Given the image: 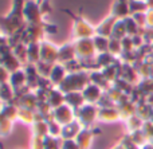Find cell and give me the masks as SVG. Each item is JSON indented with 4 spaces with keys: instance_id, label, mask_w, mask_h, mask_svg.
<instances>
[{
    "instance_id": "f6af8a7d",
    "label": "cell",
    "mask_w": 153,
    "mask_h": 149,
    "mask_svg": "<svg viewBox=\"0 0 153 149\" xmlns=\"http://www.w3.org/2000/svg\"><path fill=\"white\" fill-rule=\"evenodd\" d=\"M111 149H125V148H124V145H122L121 142H118V144H116Z\"/></svg>"
},
{
    "instance_id": "52a82bcc",
    "label": "cell",
    "mask_w": 153,
    "mask_h": 149,
    "mask_svg": "<svg viewBox=\"0 0 153 149\" xmlns=\"http://www.w3.org/2000/svg\"><path fill=\"white\" fill-rule=\"evenodd\" d=\"M24 18L27 24H43L45 16L40 10V4L36 0H26L24 5Z\"/></svg>"
},
{
    "instance_id": "9a60e30c",
    "label": "cell",
    "mask_w": 153,
    "mask_h": 149,
    "mask_svg": "<svg viewBox=\"0 0 153 149\" xmlns=\"http://www.w3.org/2000/svg\"><path fill=\"white\" fill-rule=\"evenodd\" d=\"M67 74H69L67 67L65 66V64L56 62L55 64H53V69H51V73H50L48 79H50L51 85H53L54 87H58V86L65 81V78L67 77Z\"/></svg>"
},
{
    "instance_id": "2e32d148",
    "label": "cell",
    "mask_w": 153,
    "mask_h": 149,
    "mask_svg": "<svg viewBox=\"0 0 153 149\" xmlns=\"http://www.w3.org/2000/svg\"><path fill=\"white\" fill-rule=\"evenodd\" d=\"M118 19L116 16L110 15L106 19H103L97 27H95V35H100V36H105V38H110L111 34H113V28H114V24L117 23Z\"/></svg>"
},
{
    "instance_id": "4dcf8cb0",
    "label": "cell",
    "mask_w": 153,
    "mask_h": 149,
    "mask_svg": "<svg viewBox=\"0 0 153 149\" xmlns=\"http://www.w3.org/2000/svg\"><path fill=\"white\" fill-rule=\"evenodd\" d=\"M93 42H94V47H95L97 54L109 53V42H110V38L95 35V36L93 38Z\"/></svg>"
},
{
    "instance_id": "7bdbcfd3",
    "label": "cell",
    "mask_w": 153,
    "mask_h": 149,
    "mask_svg": "<svg viewBox=\"0 0 153 149\" xmlns=\"http://www.w3.org/2000/svg\"><path fill=\"white\" fill-rule=\"evenodd\" d=\"M40 10H42L43 16L48 15L51 12V5H50V0H45L43 3H40Z\"/></svg>"
},
{
    "instance_id": "8fae6325",
    "label": "cell",
    "mask_w": 153,
    "mask_h": 149,
    "mask_svg": "<svg viewBox=\"0 0 153 149\" xmlns=\"http://www.w3.org/2000/svg\"><path fill=\"white\" fill-rule=\"evenodd\" d=\"M13 102L18 105V107H24V109L30 110H36L38 105H39V99H38L34 90H28L22 96L16 97Z\"/></svg>"
},
{
    "instance_id": "cb8c5ba5",
    "label": "cell",
    "mask_w": 153,
    "mask_h": 149,
    "mask_svg": "<svg viewBox=\"0 0 153 149\" xmlns=\"http://www.w3.org/2000/svg\"><path fill=\"white\" fill-rule=\"evenodd\" d=\"M16 98V94L13 87L10 85V82H4L0 85V102L1 104H8L13 102Z\"/></svg>"
},
{
    "instance_id": "7402d4cb",
    "label": "cell",
    "mask_w": 153,
    "mask_h": 149,
    "mask_svg": "<svg viewBox=\"0 0 153 149\" xmlns=\"http://www.w3.org/2000/svg\"><path fill=\"white\" fill-rule=\"evenodd\" d=\"M46 102L51 106V109H56V107H59L61 105L65 104V93H62L58 87H53L48 91L47 101Z\"/></svg>"
},
{
    "instance_id": "e575fe53",
    "label": "cell",
    "mask_w": 153,
    "mask_h": 149,
    "mask_svg": "<svg viewBox=\"0 0 153 149\" xmlns=\"http://www.w3.org/2000/svg\"><path fill=\"white\" fill-rule=\"evenodd\" d=\"M129 137L130 140H132L133 142H134L137 147H144L145 144H148V137L145 136V133L143 132V129H140V130H136L133 132V133H129Z\"/></svg>"
},
{
    "instance_id": "7c38bea8",
    "label": "cell",
    "mask_w": 153,
    "mask_h": 149,
    "mask_svg": "<svg viewBox=\"0 0 153 149\" xmlns=\"http://www.w3.org/2000/svg\"><path fill=\"white\" fill-rule=\"evenodd\" d=\"M83 98L86 101V104H93V105H98V102L101 101L102 96L105 94V91L100 87V86L94 85V83H89L86 87L82 90Z\"/></svg>"
},
{
    "instance_id": "1f68e13d",
    "label": "cell",
    "mask_w": 153,
    "mask_h": 149,
    "mask_svg": "<svg viewBox=\"0 0 153 149\" xmlns=\"http://www.w3.org/2000/svg\"><path fill=\"white\" fill-rule=\"evenodd\" d=\"M125 36H128V32H126V27H125V23H124V19H118V20H117V23L114 24L113 34H111L110 38L122 40Z\"/></svg>"
},
{
    "instance_id": "8d00e7d4",
    "label": "cell",
    "mask_w": 153,
    "mask_h": 149,
    "mask_svg": "<svg viewBox=\"0 0 153 149\" xmlns=\"http://www.w3.org/2000/svg\"><path fill=\"white\" fill-rule=\"evenodd\" d=\"M45 149H62V140L58 137H45Z\"/></svg>"
},
{
    "instance_id": "6da1fadb",
    "label": "cell",
    "mask_w": 153,
    "mask_h": 149,
    "mask_svg": "<svg viewBox=\"0 0 153 149\" xmlns=\"http://www.w3.org/2000/svg\"><path fill=\"white\" fill-rule=\"evenodd\" d=\"M24 5L26 0H13L12 8L7 15L0 16V35L8 39L11 46L20 40L22 32L26 30L27 21L24 18Z\"/></svg>"
},
{
    "instance_id": "ac0fdd59",
    "label": "cell",
    "mask_w": 153,
    "mask_h": 149,
    "mask_svg": "<svg viewBox=\"0 0 153 149\" xmlns=\"http://www.w3.org/2000/svg\"><path fill=\"white\" fill-rule=\"evenodd\" d=\"M129 12V0H113L110 8V15L116 16L117 19H124Z\"/></svg>"
},
{
    "instance_id": "ab89813d",
    "label": "cell",
    "mask_w": 153,
    "mask_h": 149,
    "mask_svg": "<svg viewBox=\"0 0 153 149\" xmlns=\"http://www.w3.org/2000/svg\"><path fill=\"white\" fill-rule=\"evenodd\" d=\"M120 142H121L122 145H124L125 149H141L140 147H137V145L134 144V142L130 140L129 134H126V136L122 137V140H120Z\"/></svg>"
},
{
    "instance_id": "d590c367",
    "label": "cell",
    "mask_w": 153,
    "mask_h": 149,
    "mask_svg": "<svg viewBox=\"0 0 153 149\" xmlns=\"http://www.w3.org/2000/svg\"><path fill=\"white\" fill-rule=\"evenodd\" d=\"M13 128V122L7 118H4L3 116H0V137H7L11 134Z\"/></svg>"
},
{
    "instance_id": "bcb514c9",
    "label": "cell",
    "mask_w": 153,
    "mask_h": 149,
    "mask_svg": "<svg viewBox=\"0 0 153 149\" xmlns=\"http://www.w3.org/2000/svg\"><path fill=\"white\" fill-rule=\"evenodd\" d=\"M7 42H8V39H5L4 36H1V35H0V46L4 44V43H7Z\"/></svg>"
},
{
    "instance_id": "d6986e66",
    "label": "cell",
    "mask_w": 153,
    "mask_h": 149,
    "mask_svg": "<svg viewBox=\"0 0 153 149\" xmlns=\"http://www.w3.org/2000/svg\"><path fill=\"white\" fill-rule=\"evenodd\" d=\"M83 129V126L78 122V121H73V122L67 124L62 128V136L61 140H75L76 136L81 133V130Z\"/></svg>"
},
{
    "instance_id": "d6a6232c",
    "label": "cell",
    "mask_w": 153,
    "mask_h": 149,
    "mask_svg": "<svg viewBox=\"0 0 153 149\" xmlns=\"http://www.w3.org/2000/svg\"><path fill=\"white\" fill-rule=\"evenodd\" d=\"M109 53L113 56H116L117 59L122 55L124 50H122V42L118 39H114V38H110V42H109Z\"/></svg>"
},
{
    "instance_id": "f546056e",
    "label": "cell",
    "mask_w": 153,
    "mask_h": 149,
    "mask_svg": "<svg viewBox=\"0 0 153 149\" xmlns=\"http://www.w3.org/2000/svg\"><path fill=\"white\" fill-rule=\"evenodd\" d=\"M32 134L34 136H42L47 137L48 136V122L46 120H38L31 125Z\"/></svg>"
},
{
    "instance_id": "836d02e7",
    "label": "cell",
    "mask_w": 153,
    "mask_h": 149,
    "mask_svg": "<svg viewBox=\"0 0 153 149\" xmlns=\"http://www.w3.org/2000/svg\"><path fill=\"white\" fill-rule=\"evenodd\" d=\"M148 5H146L145 0H129V12L132 13H138L148 11Z\"/></svg>"
},
{
    "instance_id": "c3c4849f",
    "label": "cell",
    "mask_w": 153,
    "mask_h": 149,
    "mask_svg": "<svg viewBox=\"0 0 153 149\" xmlns=\"http://www.w3.org/2000/svg\"><path fill=\"white\" fill-rule=\"evenodd\" d=\"M0 114H1V102H0Z\"/></svg>"
},
{
    "instance_id": "ba28073f",
    "label": "cell",
    "mask_w": 153,
    "mask_h": 149,
    "mask_svg": "<svg viewBox=\"0 0 153 149\" xmlns=\"http://www.w3.org/2000/svg\"><path fill=\"white\" fill-rule=\"evenodd\" d=\"M59 47L53 42L45 39L40 42V62L48 64H55L58 62Z\"/></svg>"
},
{
    "instance_id": "30bf717a",
    "label": "cell",
    "mask_w": 153,
    "mask_h": 149,
    "mask_svg": "<svg viewBox=\"0 0 153 149\" xmlns=\"http://www.w3.org/2000/svg\"><path fill=\"white\" fill-rule=\"evenodd\" d=\"M53 120L56 121L59 125L65 126L76 120L75 110L73 107H70L69 105L63 104L59 107H56V109H53Z\"/></svg>"
},
{
    "instance_id": "44dd1931",
    "label": "cell",
    "mask_w": 153,
    "mask_h": 149,
    "mask_svg": "<svg viewBox=\"0 0 153 149\" xmlns=\"http://www.w3.org/2000/svg\"><path fill=\"white\" fill-rule=\"evenodd\" d=\"M65 104L69 105L70 107H73L76 112L79 107H82L86 104V101H85V98H83L82 91H71V93L65 94Z\"/></svg>"
},
{
    "instance_id": "7a4b0ae2",
    "label": "cell",
    "mask_w": 153,
    "mask_h": 149,
    "mask_svg": "<svg viewBox=\"0 0 153 149\" xmlns=\"http://www.w3.org/2000/svg\"><path fill=\"white\" fill-rule=\"evenodd\" d=\"M90 83V70H78L70 71L65 81L58 86L62 93H71V91H82Z\"/></svg>"
},
{
    "instance_id": "277c9868",
    "label": "cell",
    "mask_w": 153,
    "mask_h": 149,
    "mask_svg": "<svg viewBox=\"0 0 153 149\" xmlns=\"http://www.w3.org/2000/svg\"><path fill=\"white\" fill-rule=\"evenodd\" d=\"M70 18L73 19V40L78 39H87V38L95 36V27L91 26L83 16L79 13H74L70 10H63Z\"/></svg>"
},
{
    "instance_id": "484cf974",
    "label": "cell",
    "mask_w": 153,
    "mask_h": 149,
    "mask_svg": "<svg viewBox=\"0 0 153 149\" xmlns=\"http://www.w3.org/2000/svg\"><path fill=\"white\" fill-rule=\"evenodd\" d=\"M27 62L30 64H38L40 62V43L27 44Z\"/></svg>"
},
{
    "instance_id": "b9f144b4",
    "label": "cell",
    "mask_w": 153,
    "mask_h": 149,
    "mask_svg": "<svg viewBox=\"0 0 153 149\" xmlns=\"http://www.w3.org/2000/svg\"><path fill=\"white\" fill-rule=\"evenodd\" d=\"M8 79H10V71L3 64H0V85L4 82H8Z\"/></svg>"
},
{
    "instance_id": "e0dca14e",
    "label": "cell",
    "mask_w": 153,
    "mask_h": 149,
    "mask_svg": "<svg viewBox=\"0 0 153 149\" xmlns=\"http://www.w3.org/2000/svg\"><path fill=\"white\" fill-rule=\"evenodd\" d=\"M120 120H121V116H120L116 106L100 107V110H98V121H100V122L111 124V122H117V121H120Z\"/></svg>"
},
{
    "instance_id": "8992f818",
    "label": "cell",
    "mask_w": 153,
    "mask_h": 149,
    "mask_svg": "<svg viewBox=\"0 0 153 149\" xmlns=\"http://www.w3.org/2000/svg\"><path fill=\"white\" fill-rule=\"evenodd\" d=\"M98 105L85 104L82 107H79L75 112L76 121L81 124L83 128H93L94 122L98 121Z\"/></svg>"
},
{
    "instance_id": "603a6c76",
    "label": "cell",
    "mask_w": 153,
    "mask_h": 149,
    "mask_svg": "<svg viewBox=\"0 0 153 149\" xmlns=\"http://www.w3.org/2000/svg\"><path fill=\"white\" fill-rule=\"evenodd\" d=\"M118 59L116 56H113L110 53H102V54H97L94 59V69L98 67V69H103V67L111 66V64L117 63Z\"/></svg>"
},
{
    "instance_id": "60d3db41",
    "label": "cell",
    "mask_w": 153,
    "mask_h": 149,
    "mask_svg": "<svg viewBox=\"0 0 153 149\" xmlns=\"http://www.w3.org/2000/svg\"><path fill=\"white\" fill-rule=\"evenodd\" d=\"M62 149H79L75 140H62Z\"/></svg>"
},
{
    "instance_id": "9c48e42d",
    "label": "cell",
    "mask_w": 153,
    "mask_h": 149,
    "mask_svg": "<svg viewBox=\"0 0 153 149\" xmlns=\"http://www.w3.org/2000/svg\"><path fill=\"white\" fill-rule=\"evenodd\" d=\"M8 82H10V85L12 86L13 90H15L16 97L22 96V94H24L26 91L30 90L28 86H27V75H26V71H24L23 67L13 73H11Z\"/></svg>"
},
{
    "instance_id": "83f0119b",
    "label": "cell",
    "mask_w": 153,
    "mask_h": 149,
    "mask_svg": "<svg viewBox=\"0 0 153 149\" xmlns=\"http://www.w3.org/2000/svg\"><path fill=\"white\" fill-rule=\"evenodd\" d=\"M144 122H145V121H144L143 118L138 117L137 114H134V116H132V117H129L128 120H125V129H126L128 134L143 129Z\"/></svg>"
},
{
    "instance_id": "5b68a950",
    "label": "cell",
    "mask_w": 153,
    "mask_h": 149,
    "mask_svg": "<svg viewBox=\"0 0 153 149\" xmlns=\"http://www.w3.org/2000/svg\"><path fill=\"white\" fill-rule=\"evenodd\" d=\"M73 42H74L76 59L82 63V67L86 70L87 64L93 63V66H94V59H95V55H97V51H95L93 38L78 39V40H73Z\"/></svg>"
},
{
    "instance_id": "4fadbf2b",
    "label": "cell",
    "mask_w": 153,
    "mask_h": 149,
    "mask_svg": "<svg viewBox=\"0 0 153 149\" xmlns=\"http://www.w3.org/2000/svg\"><path fill=\"white\" fill-rule=\"evenodd\" d=\"M97 133H100V130H98V129H94V128H83L82 129L81 133H79L75 139L79 149H90L91 148L93 140H94V136Z\"/></svg>"
},
{
    "instance_id": "ffe728a7",
    "label": "cell",
    "mask_w": 153,
    "mask_h": 149,
    "mask_svg": "<svg viewBox=\"0 0 153 149\" xmlns=\"http://www.w3.org/2000/svg\"><path fill=\"white\" fill-rule=\"evenodd\" d=\"M90 83L100 86L103 91H108L109 89L113 86V83H110L105 77H103L102 71L100 69H93L90 70Z\"/></svg>"
},
{
    "instance_id": "4316f807",
    "label": "cell",
    "mask_w": 153,
    "mask_h": 149,
    "mask_svg": "<svg viewBox=\"0 0 153 149\" xmlns=\"http://www.w3.org/2000/svg\"><path fill=\"white\" fill-rule=\"evenodd\" d=\"M18 121L26 125H32L36 121V112L30 109H24V107H19L18 113Z\"/></svg>"
},
{
    "instance_id": "5bb4252c",
    "label": "cell",
    "mask_w": 153,
    "mask_h": 149,
    "mask_svg": "<svg viewBox=\"0 0 153 149\" xmlns=\"http://www.w3.org/2000/svg\"><path fill=\"white\" fill-rule=\"evenodd\" d=\"M75 59H76V53H75V47H74V42L73 40L59 46V55H58L59 63L67 64L70 62L75 61Z\"/></svg>"
},
{
    "instance_id": "d4e9b609",
    "label": "cell",
    "mask_w": 153,
    "mask_h": 149,
    "mask_svg": "<svg viewBox=\"0 0 153 149\" xmlns=\"http://www.w3.org/2000/svg\"><path fill=\"white\" fill-rule=\"evenodd\" d=\"M18 113L19 107L15 102H8V104H1V114L4 118L10 121H18Z\"/></svg>"
},
{
    "instance_id": "ee69618b",
    "label": "cell",
    "mask_w": 153,
    "mask_h": 149,
    "mask_svg": "<svg viewBox=\"0 0 153 149\" xmlns=\"http://www.w3.org/2000/svg\"><path fill=\"white\" fill-rule=\"evenodd\" d=\"M141 149H153V144L148 142V144H145L144 147H141Z\"/></svg>"
},
{
    "instance_id": "f1b7e54d",
    "label": "cell",
    "mask_w": 153,
    "mask_h": 149,
    "mask_svg": "<svg viewBox=\"0 0 153 149\" xmlns=\"http://www.w3.org/2000/svg\"><path fill=\"white\" fill-rule=\"evenodd\" d=\"M12 50H13V54H15L16 59L22 63V66H26L28 62H27V44L23 42H19L16 44L12 46Z\"/></svg>"
},
{
    "instance_id": "681fc988",
    "label": "cell",
    "mask_w": 153,
    "mask_h": 149,
    "mask_svg": "<svg viewBox=\"0 0 153 149\" xmlns=\"http://www.w3.org/2000/svg\"><path fill=\"white\" fill-rule=\"evenodd\" d=\"M0 149H4V148H3V145H1V144H0Z\"/></svg>"
},
{
    "instance_id": "f35d334b",
    "label": "cell",
    "mask_w": 153,
    "mask_h": 149,
    "mask_svg": "<svg viewBox=\"0 0 153 149\" xmlns=\"http://www.w3.org/2000/svg\"><path fill=\"white\" fill-rule=\"evenodd\" d=\"M30 149H45V137L32 134L30 141Z\"/></svg>"
},
{
    "instance_id": "3957f363",
    "label": "cell",
    "mask_w": 153,
    "mask_h": 149,
    "mask_svg": "<svg viewBox=\"0 0 153 149\" xmlns=\"http://www.w3.org/2000/svg\"><path fill=\"white\" fill-rule=\"evenodd\" d=\"M56 26L45 21L43 24H27L26 30L22 32L20 42L30 44V43H40L45 40L46 34H55Z\"/></svg>"
},
{
    "instance_id": "74e56055",
    "label": "cell",
    "mask_w": 153,
    "mask_h": 149,
    "mask_svg": "<svg viewBox=\"0 0 153 149\" xmlns=\"http://www.w3.org/2000/svg\"><path fill=\"white\" fill-rule=\"evenodd\" d=\"M48 122V136H53V137H58L61 139L62 136V128L63 126L59 125L56 121L51 120V121H47Z\"/></svg>"
},
{
    "instance_id": "7dc6e473",
    "label": "cell",
    "mask_w": 153,
    "mask_h": 149,
    "mask_svg": "<svg viewBox=\"0 0 153 149\" xmlns=\"http://www.w3.org/2000/svg\"><path fill=\"white\" fill-rule=\"evenodd\" d=\"M36 1H38V3H39V4H40V3H43V1H45V0H36Z\"/></svg>"
}]
</instances>
